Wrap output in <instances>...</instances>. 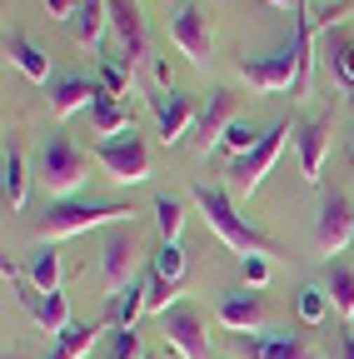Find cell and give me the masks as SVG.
I'll return each mask as SVG.
<instances>
[{
    "label": "cell",
    "instance_id": "cell-1",
    "mask_svg": "<svg viewBox=\"0 0 354 359\" xmlns=\"http://www.w3.org/2000/svg\"><path fill=\"white\" fill-rule=\"evenodd\" d=\"M115 230V224H135V205H95V200H50L35 215V240H65L85 230Z\"/></svg>",
    "mask_w": 354,
    "mask_h": 359
},
{
    "label": "cell",
    "instance_id": "cell-2",
    "mask_svg": "<svg viewBox=\"0 0 354 359\" xmlns=\"http://www.w3.org/2000/svg\"><path fill=\"white\" fill-rule=\"evenodd\" d=\"M190 195H195V205L205 210V224H210V230L225 240L230 250H240V259H245V255H275V240H270V235H259L254 224L230 205V195H225V190H215V185H195Z\"/></svg>",
    "mask_w": 354,
    "mask_h": 359
},
{
    "label": "cell",
    "instance_id": "cell-3",
    "mask_svg": "<svg viewBox=\"0 0 354 359\" xmlns=\"http://www.w3.org/2000/svg\"><path fill=\"white\" fill-rule=\"evenodd\" d=\"M35 175H40V185H46L50 200H70L85 180H90V160L75 150V140L65 130H50L35 150Z\"/></svg>",
    "mask_w": 354,
    "mask_h": 359
},
{
    "label": "cell",
    "instance_id": "cell-4",
    "mask_svg": "<svg viewBox=\"0 0 354 359\" xmlns=\"http://www.w3.org/2000/svg\"><path fill=\"white\" fill-rule=\"evenodd\" d=\"M290 120H280V125H270L264 130V140L250 150V155H240V160H230V190L240 195V200H250L259 185H264V175L275 170V160H280V150H285V140H290Z\"/></svg>",
    "mask_w": 354,
    "mask_h": 359
},
{
    "label": "cell",
    "instance_id": "cell-5",
    "mask_svg": "<svg viewBox=\"0 0 354 359\" xmlns=\"http://www.w3.org/2000/svg\"><path fill=\"white\" fill-rule=\"evenodd\" d=\"M95 160L100 170L115 180V185H140V180H150V150L135 130H125V135H110V140L95 145Z\"/></svg>",
    "mask_w": 354,
    "mask_h": 359
},
{
    "label": "cell",
    "instance_id": "cell-6",
    "mask_svg": "<svg viewBox=\"0 0 354 359\" xmlns=\"http://www.w3.org/2000/svg\"><path fill=\"white\" fill-rule=\"evenodd\" d=\"M100 285H105V299L125 294L135 285V224H115L100 240Z\"/></svg>",
    "mask_w": 354,
    "mask_h": 359
},
{
    "label": "cell",
    "instance_id": "cell-7",
    "mask_svg": "<svg viewBox=\"0 0 354 359\" xmlns=\"http://www.w3.org/2000/svg\"><path fill=\"white\" fill-rule=\"evenodd\" d=\"M170 40L180 45V55L190 65H210V50H215V30H210V15L200 6H190V0H175L170 11Z\"/></svg>",
    "mask_w": 354,
    "mask_h": 359
},
{
    "label": "cell",
    "instance_id": "cell-8",
    "mask_svg": "<svg viewBox=\"0 0 354 359\" xmlns=\"http://www.w3.org/2000/svg\"><path fill=\"white\" fill-rule=\"evenodd\" d=\"M240 80H250V90H264V95L294 90L299 85V50L285 45L275 55H240Z\"/></svg>",
    "mask_w": 354,
    "mask_h": 359
},
{
    "label": "cell",
    "instance_id": "cell-9",
    "mask_svg": "<svg viewBox=\"0 0 354 359\" xmlns=\"http://www.w3.org/2000/svg\"><path fill=\"white\" fill-rule=\"evenodd\" d=\"M160 330L165 344L180 354V359H210V334H205V314L195 304H175L160 314Z\"/></svg>",
    "mask_w": 354,
    "mask_h": 359
},
{
    "label": "cell",
    "instance_id": "cell-10",
    "mask_svg": "<svg viewBox=\"0 0 354 359\" xmlns=\"http://www.w3.org/2000/svg\"><path fill=\"white\" fill-rule=\"evenodd\" d=\"M110 25L120 35V55H110V60H120L130 75H135L140 60H145V20H140V6H135V0H110Z\"/></svg>",
    "mask_w": 354,
    "mask_h": 359
},
{
    "label": "cell",
    "instance_id": "cell-11",
    "mask_svg": "<svg viewBox=\"0 0 354 359\" xmlns=\"http://www.w3.org/2000/svg\"><path fill=\"white\" fill-rule=\"evenodd\" d=\"M354 240V215H349V200L339 190H329L320 200V215H315V245L325 255H339L344 245Z\"/></svg>",
    "mask_w": 354,
    "mask_h": 359
},
{
    "label": "cell",
    "instance_id": "cell-12",
    "mask_svg": "<svg viewBox=\"0 0 354 359\" xmlns=\"http://www.w3.org/2000/svg\"><path fill=\"white\" fill-rule=\"evenodd\" d=\"M230 125H235V95H230V90H210V100L200 105L195 130H190L195 150H200V155H210L219 140H225V130H230Z\"/></svg>",
    "mask_w": 354,
    "mask_h": 359
},
{
    "label": "cell",
    "instance_id": "cell-13",
    "mask_svg": "<svg viewBox=\"0 0 354 359\" xmlns=\"http://www.w3.org/2000/svg\"><path fill=\"white\" fill-rule=\"evenodd\" d=\"M150 110H155V125H160L165 145H180L185 135L195 130V115H200V105L190 95H180V90H160V95H150Z\"/></svg>",
    "mask_w": 354,
    "mask_h": 359
},
{
    "label": "cell",
    "instance_id": "cell-14",
    "mask_svg": "<svg viewBox=\"0 0 354 359\" xmlns=\"http://www.w3.org/2000/svg\"><path fill=\"white\" fill-rule=\"evenodd\" d=\"M294 145H299V180L304 185H320V165L329 155V120H299Z\"/></svg>",
    "mask_w": 354,
    "mask_h": 359
},
{
    "label": "cell",
    "instance_id": "cell-15",
    "mask_svg": "<svg viewBox=\"0 0 354 359\" xmlns=\"http://www.w3.org/2000/svg\"><path fill=\"white\" fill-rule=\"evenodd\" d=\"M235 349L245 359H315L309 344L294 334H235Z\"/></svg>",
    "mask_w": 354,
    "mask_h": 359
},
{
    "label": "cell",
    "instance_id": "cell-16",
    "mask_svg": "<svg viewBox=\"0 0 354 359\" xmlns=\"http://www.w3.org/2000/svg\"><path fill=\"white\" fill-rule=\"evenodd\" d=\"M259 320H264V299L254 290H240V294L219 299V325L230 334H250V330H259Z\"/></svg>",
    "mask_w": 354,
    "mask_h": 359
},
{
    "label": "cell",
    "instance_id": "cell-17",
    "mask_svg": "<svg viewBox=\"0 0 354 359\" xmlns=\"http://www.w3.org/2000/svg\"><path fill=\"white\" fill-rule=\"evenodd\" d=\"M6 55H11V65L25 75V80H35V85H46L50 80V55L40 50V45L30 40V35H6Z\"/></svg>",
    "mask_w": 354,
    "mask_h": 359
},
{
    "label": "cell",
    "instance_id": "cell-18",
    "mask_svg": "<svg viewBox=\"0 0 354 359\" xmlns=\"http://www.w3.org/2000/svg\"><path fill=\"white\" fill-rule=\"evenodd\" d=\"M95 90H100V85L80 80V75H65V80H55V85H50V115H55V120H65V115L85 110V105L95 100Z\"/></svg>",
    "mask_w": 354,
    "mask_h": 359
},
{
    "label": "cell",
    "instance_id": "cell-19",
    "mask_svg": "<svg viewBox=\"0 0 354 359\" xmlns=\"http://www.w3.org/2000/svg\"><path fill=\"white\" fill-rule=\"evenodd\" d=\"M329 304H334V314H339V320L354 330V269L339 259V264H329Z\"/></svg>",
    "mask_w": 354,
    "mask_h": 359
},
{
    "label": "cell",
    "instance_id": "cell-20",
    "mask_svg": "<svg viewBox=\"0 0 354 359\" xmlns=\"http://www.w3.org/2000/svg\"><path fill=\"white\" fill-rule=\"evenodd\" d=\"M90 120H95V130L105 135V140H110V135H125V130H130V115L120 110V100L110 95V90H95V100H90Z\"/></svg>",
    "mask_w": 354,
    "mask_h": 359
},
{
    "label": "cell",
    "instance_id": "cell-21",
    "mask_svg": "<svg viewBox=\"0 0 354 359\" xmlns=\"http://www.w3.org/2000/svg\"><path fill=\"white\" fill-rule=\"evenodd\" d=\"M140 314H145V280H135L125 294H115L105 320H110L115 330H135V320H140Z\"/></svg>",
    "mask_w": 354,
    "mask_h": 359
},
{
    "label": "cell",
    "instance_id": "cell-22",
    "mask_svg": "<svg viewBox=\"0 0 354 359\" xmlns=\"http://www.w3.org/2000/svg\"><path fill=\"white\" fill-rule=\"evenodd\" d=\"M0 175H6V210H25V185H30V170H25L20 150H11V145H6Z\"/></svg>",
    "mask_w": 354,
    "mask_h": 359
},
{
    "label": "cell",
    "instance_id": "cell-23",
    "mask_svg": "<svg viewBox=\"0 0 354 359\" xmlns=\"http://www.w3.org/2000/svg\"><path fill=\"white\" fill-rule=\"evenodd\" d=\"M105 25H110V0H80V15H75L80 40H85V45H100Z\"/></svg>",
    "mask_w": 354,
    "mask_h": 359
},
{
    "label": "cell",
    "instance_id": "cell-24",
    "mask_svg": "<svg viewBox=\"0 0 354 359\" xmlns=\"http://www.w3.org/2000/svg\"><path fill=\"white\" fill-rule=\"evenodd\" d=\"M60 275H65V269H60V255L46 245V250H35V259H30V285L40 290V294H55L60 290Z\"/></svg>",
    "mask_w": 354,
    "mask_h": 359
},
{
    "label": "cell",
    "instance_id": "cell-25",
    "mask_svg": "<svg viewBox=\"0 0 354 359\" xmlns=\"http://www.w3.org/2000/svg\"><path fill=\"white\" fill-rule=\"evenodd\" d=\"M150 269H155L160 280H170V285H180V275H185V250L175 245V240H160V250H155Z\"/></svg>",
    "mask_w": 354,
    "mask_h": 359
},
{
    "label": "cell",
    "instance_id": "cell-26",
    "mask_svg": "<svg viewBox=\"0 0 354 359\" xmlns=\"http://www.w3.org/2000/svg\"><path fill=\"white\" fill-rule=\"evenodd\" d=\"M329 309H334V304H329V290H325V285H304V290H299V320H304V325H320Z\"/></svg>",
    "mask_w": 354,
    "mask_h": 359
},
{
    "label": "cell",
    "instance_id": "cell-27",
    "mask_svg": "<svg viewBox=\"0 0 354 359\" xmlns=\"http://www.w3.org/2000/svg\"><path fill=\"white\" fill-rule=\"evenodd\" d=\"M140 280H145V309H150V314H165V309H175V285H170V280H160L155 269H145Z\"/></svg>",
    "mask_w": 354,
    "mask_h": 359
},
{
    "label": "cell",
    "instance_id": "cell-28",
    "mask_svg": "<svg viewBox=\"0 0 354 359\" xmlns=\"http://www.w3.org/2000/svg\"><path fill=\"white\" fill-rule=\"evenodd\" d=\"M155 219H160V235L165 240H180V224H185V205L175 195H160L155 200Z\"/></svg>",
    "mask_w": 354,
    "mask_h": 359
},
{
    "label": "cell",
    "instance_id": "cell-29",
    "mask_svg": "<svg viewBox=\"0 0 354 359\" xmlns=\"http://www.w3.org/2000/svg\"><path fill=\"white\" fill-rule=\"evenodd\" d=\"M259 140H264V135H254V125H250V120H235V125L225 130V140H219V150H230V155L240 160V155H250Z\"/></svg>",
    "mask_w": 354,
    "mask_h": 359
},
{
    "label": "cell",
    "instance_id": "cell-30",
    "mask_svg": "<svg viewBox=\"0 0 354 359\" xmlns=\"http://www.w3.org/2000/svg\"><path fill=\"white\" fill-rule=\"evenodd\" d=\"M329 65L344 85H354V40L349 35H329Z\"/></svg>",
    "mask_w": 354,
    "mask_h": 359
},
{
    "label": "cell",
    "instance_id": "cell-31",
    "mask_svg": "<svg viewBox=\"0 0 354 359\" xmlns=\"http://www.w3.org/2000/svg\"><path fill=\"white\" fill-rule=\"evenodd\" d=\"M240 275H245L250 290H264V285H270V255H245L240 259Z\"/></svg>",
    "mask_w": 354,
    "mask_h": 359
},
{
    "label": "cell",
    "instance_id": "cell-32",
    "mask_svg": "<svg viewBox=\"0 0 354 359\" xmlns=\"http://www.w3.org/2000/svg\"><path fill=\"white\" fill-rule=\"evenodd\" d=\"M130 80H135V75H130L120 60H105V65H100V90H110V95H125Z\"/></svg>",
    "mask_w": 354,
    "mask_h": 359
},
{
    "label": "cell",
    "instance_id": "cell-33",
    "mask_svg": "<svg viewBox=\"0 0 354 359\" xmlns=\"http://www.w3.org/2000/svg\"><path fill=\"white\" fill-rule=\"evenodd\" d=\"M110 359H145L140 334H135V330H115V354H110Z\"/></svg>",
    "mask_w": 354,
    "mask_h": 359
},
{
    "label": "cell",
    "instance_id": "cell-34",
    "mask_svg": "<svg viewBox=\"0 0 354 359\" xmlns=\"http://www.w3.org/2000/svg\"><path fill=\"white\" fill-rule=\"evenodd\" d=\"M46 11H50V20H70V15H80V0H46Z\"/></svg>",
    "mask_w": 354,
    "mask_h": 359
},
{
    "label": "cell",
    "instance_id": "cell-35",
    "mask_svg": "<svg viewBox=\"0 0 354 359\" xmlns=\"http://www.w3.org/2000/svg\"><path fill=\"white\" fill-rule=\"evenodd\" d=\"M344 11H349V0H339V6H320L315 11V25H334V20H344Z\"/></svg>",
    "mask_w": 354,
    "mask_h": 359
},
{
    "label": "cell",
    "instance_id": "cell-36",
    "mask_svg": "<svg viewBox=\"0 0 354 359\" xmlns=\"http://www.w3.org/2000/svg\"><path fill=\"white\" fill-rule=\"evenodd\" d=\"M150 70H155V80H160L165 90H175V85H170V60H150Z\"/></svg>",
    "mask_w": 354,
    "mask_h": 359
},
{
    "label": "cell",
    "instance_id": "cell-37",
    "mask_svg": "<svg viewBox=\"0 0 354 359\" xmlns=\"http://www.w3.org/2000/svg\"><path fill=\"white\" fill-rule=\"evenodd\" d=\"M339 359H354V330H344V344H339Z\"/></svg>",
    "mask_w": 354,
    "mask_h": 359
},
{
    "label": "cell",
    "instance_id": "cell-38",
    "mask_svg": "<svg viewBox=\"0 0 354 359\" xmlns=\"http://www.w3.org/2000/svg\"><path fill=\"white\" fill-rule=\"evenodd\" d=\"M264 6H280V11H299V0H264Z\"/></svg>",
    "mask_w": 354,
    "mask_h": 359
},
{
    "label": "cell",
    "instance_id": "cell-39",
    "mask_svg": "<svg viewBox=\"0 0 354 359\" xmlns=\"http://www.w3.org/2000/svg\"><path fill=\"white\" fill-rule=\"evenodd\" d=\"M349 110H354V85H349Z\"/></svg>",
    "mask_w": 354,
    "mask_h": 359
},
{
    "label": "cell",
    "instance_id": "cell-40",
    "mask_svg": "<svg viewBox=\"0 0 354 359\" xmlns=\"http://www.w3.org/2000/svg\"><path fill=\"white\" fill-rule=\"evenodd\" d=\"M349 155H354V130H349Z\"/></svg>",
    "mask_w": 354,
    "mask_h": 359
},
{
    "label": "cell",
    "instance_id": "cell-41",
    "mask_svg": "<svg viewBox=\"0 0 354 359\" xmlns=\"http://www.w3.org/2000/svg\"><path fill=\"white\" fill-rule=\"evenodd\" d=\"M170 359H180V354H175V349H170Z\"/></svg>",
    "mask_w": 354,
    "mask_h": 359
},
{
    "label": "cell",
    "instance_id": "cell-42",
    "mask_svg": "<svg viewBox=\"0 0 354 359\" xmlns=\"http://www.w3.org/2000/svg\"><path fill=\"white\" fill-rule=\"evenodd\" d=\"M145 359H150V354H145Z\"/></svg>",
    "mask_w": 354,
    "mask_h": 359
}]
</instances>
